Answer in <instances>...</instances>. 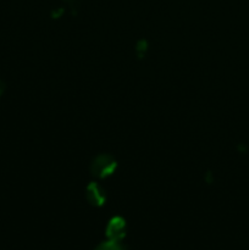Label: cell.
<instances>
[{"mask_svg": "<svg viewBox=\"0 0 249 250\" xmlns=\"http://www.w3.org/2000/svg\"><path fill=\"white\" fill-rule=\"evenodd\" d=\"M95 250H124V249H122V247L120 246L119 242L110 241V242H106V243H103L102 246L98 247Z\"/></svg>", "mask_w": 249, "mask_h": 250, "instance_id": "cell-2", "label": "cell"}, {"mask_svg": "<svg viewBox=\"0 0 249 250\" xmlns=\"http://www.w3.org/2000/svg\"><path fill=\"white\" fill-rule=\"evenodd\" d=\"M124 222L112 221L110 224L109 229H107V236H109L110 241L119 242L120 239L124 237Z\"/></svg>", "mask_w": 249, "mask_h": 250, "instance_id": "cell-1", "label": "cell"}]
</instances>
